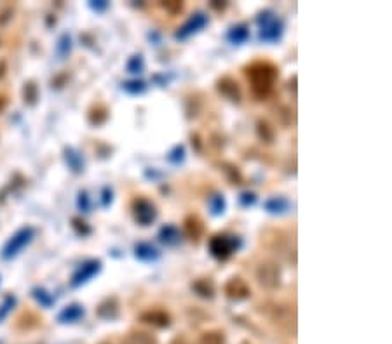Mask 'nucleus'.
Masks as SVG:
<instances>
[{"mask_svg": "<svg viewBox=\"0 0 392 344\" xmlns=\"http://www.w3.org/2000/svg\"><path fill=\"white\" fill-rule=\"evenodd\" d=\"M25 89H32V91H35V85L34 83H28ZM25 98H30V101L34 103L35 101V92H25Z\"/></svg>", "mask_w": 392, "mask_h": 344, "instance_id": "31", "label": "nucleus"}, {"mask_svg": "<svg viewBox=\"0 0 392 344\" xmlns=\"http://www.w3.org/2000/svg\"><path fill=\"white\" fill-rule=\"evenodd\" d=\"M243 344H249V343H243Z\"/></svg>", "mask_w": 392, "mask_h": 344, "instance_id": "36", "label": "nucleus"}, {"mask_svg": "<svg viewBox=\"0 0 392 344\" xmlns=\"http://www.w3.org/2000/svg\"><path fill=\"white\" fill-rule=\"evenodd\" d=\"M122 344H157V337L149 330L134 329L126 334V337L122 339Z\"/></svg>", "mask_w": 392, "mask_h": 344, "instance_id": "12", "label": "nucleus"}, {"mask_svg": "<svg viewBox=\"0 0 392 344\" xmlns=\"http://www.w3.org/2000/svg\"><path fill=\"white\" fill-rule=\"evenodd\" d=\"M160 9L168 12L169 16H178L183 12V2H176V0H169V2H160Z\"/></svg>", "mask_w": 392, "mask_h": 344, "instance_id": "26", "label": "nucleus"}, {"mask_svg": "<svg viewBox=\"0 0 392 344\" xmlns=\"http://www.w3.org/2000/svg\"><path fill=\"white\" fill-rule=\"evenodd\" d=\"M255 278L265 291H278L282 284V269L274 259H263L256 266Z\"/></svg>", "mask_w": 392, "mask_h": 344, "instance_id": "2", "label": "nucleus"}, {"mask_svg": "<svg viewBox=\"0 0 392 344\" xmlns=\"http://www.w3.org/2000/svg\"><path fill=\"white\" fill-rule=\"evenodd\" d=\"M267 212H271V214H284L288 209H290V202L286 200L284 197H272L263 204Z\"/></svg>", "mask_w": 392, "mask_h": 344, "instance_id": "18", "label": "nucleus"}, {"mask_svg": "<svg viewBox=\"0 0 392 344\" xmlns=\"http://www.w3.org/2000/svg\"><path fill=\"white\" fill-rule=\"evenodd\" d=\"M131 212H133L134 221L140 226H150L157 220V216H159L156 204L145 197H136L131 202Z\"/></svg>", "mask_w": 392, "mask_h": 344, "instance_id": "4", "label": "nucleus"}, {"mask_svg": "<svg viewBox=\"0 0 392 344\" xmlns=\"http://www.w3.org/2000/svg\"><path fill=\"white\" fill-rule=\"evenodd\" d=\"M220 167H221V170H223V174L227 176V179H229L232 185H243V181H244L243 172H241V169L236 166V163L221 162Z\"/></svg>", "mask_w": 392, "mask_h": 344, "instance_id": "19", "label": "nucleus"}, {"mask_svg": "<svg viewBox=\"0 0 392 344\" xmlns=\"http://www.w3.org/2000/svg\"><path fill=\"white\" fill-rule=\"evenodd\" d=\"M134 256H136V259H140V261L150 263V261H156V259H159L160 252L152 246V243L140 242V243H136V246H134Z\"/></svg>", "mask_w": 392, "mask_h": 344, "instance_id": "14", "label": "nucleus"}, {"mask_svg": "<svg viewBox=\"0 0 392 344\" xmlns=\"http://www.w3.org/2000/svg\"><path fill=\"white\" fill-rule=\"evenodd\" d=\"M241 247V239L236 235H227V233H218L213 235L208 242V249L210 254L218 259V261H227L237 252Z\"/></svg>", "mask_w": 392, "mask_h": 344, "instance_id": "3", "label": "nucleus"}, {"mask_svg": "<svg viewBox=\"0 0 392 344\" xmlns=\"http://www.w3.org/2000/svg\"><path fill=\"white\" fill-rule=\"evenodd\" d=\"M192 291L194 294H197L199 297L202 299H215V294H217V289H215V284L211 282V278H197V280L192 282Z\"/></svg>", "mask_w": 392, "mask_h": 344, "instance_id": "13", "label": "nucleus"}, {"mask_svg": "<svg viewBox=\"0 0 392 344\" xmlns=\"http://www.w3.org/2000/svg\"><path fill=\"white\" fill-rule=\"evenodd\" d=\"M199 343L201 344H225V332L218 329L208 330V332L202 334Z\"/></svg>", "mask_w": 392, "mask_h": 344, "instance_id": "23", "label": "nucleus"}, {"mask_svg": "<svg viewBox=\"0 0 392 344\" xmlns=\"http://www.w3.org/2000/svg\"><path fill=\"white\" fill-rule=\"evenodd\" d=\"M99 268H101V263L99 261H89L86 263L82 268L79 269V273H77L75 276H73V285H80L84 284V282H88L91 276H95L96 273L99 272Z\"/></svg>", "mask_w": 392, "mask_h": 344, "instance_id": "15", "label": "nucleus"}, {"mask_svg": "<svg viewBox=\"0 0 392 344\" xmlns=\"http://www.w3.org/2000/svg\"><path fill=\"white\" fill-rule=\"evenodd\" d=\"M211 8L217 9V11H223L225 8H227V2H221V4H217V2H211Z\"/></svg>", "mask_w": 392, "mask_h": 344, "instance_id": "33", "label": "nucleus"}, {"mask_svg": "<svg viewBox=\"0 0 392 344\" xmlns=\"http://www.w3.org/2000/svg\"><path fill=\"white\" fill-rule=\"evenodd\" d=\"M143 66H145V63H143V56H141V54H136V56L131 57L126 64V68L130 73H140L141 70H143Z\"/></svg>", "mask_w": 392, "mask_h": 344, "instance_id": "27", "label": "nucleus"}, {"mask_svg": "<svg viewBox=\"0 0 392 344\" xmlns=\"http://www.w3.org/2000/svg\"><path fill=\"white\" fill-rule=\"evenodd\" d=\"M108 202H112V189H105V205H108Z\"/></svg>", "mask_w": 392, "mask_h": 344, "instance_id": "34", "label": "nucleus"}, {"mask_svg": "<svg viewBox=\"0 0 392 344\" xmlns=\"http://www.w3.org/2000/svg\"><path fill=\"white\" fill-rule=\"evenodd\" d=\"M227 38H229V42H232L234 46H241L249 38V30H247L246 25H236L229 30Z\"/></svg>", "mask_w": 392, "mask_h": 344, "instance_id": "20", "label": "nucleus"}, {"mask_svg": "<svg viewBox=\"0 0 392 344\" xmlns=\"http://www.w3.org/2000/svg\"><path fill=\"white\" fill-rule=\"evenodd\" d=\"M256 134H258L260 141L265 144H272L275 140V129L272 127V124L265 118H260L256 122Z\"/></svg>", "mask_w": 392, "mask_h": 344, "instance_id": "16", "label": "nucleus"}, {"mask_svg": "<svg viewBox=\"0 0 392 344\" xmlns=\"http://www.w3.org/2000/svg\"><path fill=\"white\" fill-rule=\"evenodd\" d=\"M256 200H258V197H256V193L253 191H243L241 193L239 197V202L243 207H249V205H255Z\"/></svg>", "mask_w": 392, "mask_h": 344, "instance_id": "30", "label": "nucleus"}, {"mask_svg": "<svg viewBox=\"0 0 392 344\" xmlns=\"http://www.w3.org/2000/svg\"><path fill=\"white\" fill-rule=\"evenodd\" d=\"M82 315H84V311L80 310V306H70V308H66L63 313H61V318H63V320L72 321V320H77L79 317H82Z\"/></svg>", "mask_w": 392, "mask_h": 344, "instance_id": "28", "label": "nucleus"}, {"mask_svg": "<svg viewBox=\"0 0 392 344\" xmlns=\"http://www.w3.org/2000/svg\"><path fill=\"white\" fill-rule=\"evenodd\" d=\"M183 159H185V148L180 144V146H175L173 148V152L168 155V160L171 163H180L183 162Z\"/></svg>", "mask_w": 392, "mask_h": 344, "instance_id": "29", "label": "nucleus"}, {"mask_svg": "<svg viewBox=\"0 0 392 344\" xmlns=\"http://www.w3.org/2000/svg\"><path fill=\"white\" fill-rule=\"evenodd\" d=\"M159 239L162 243L173 247V246H178L180 240H182V235H180V230L175 226V224H166V226L160 228Z\"/></svg>", "mask_w": 392, "mask_h": 344, "instance_id": "17", "label": "nucleus"}, {"mask_svg": "<svg viewBox=\"0 0 392 344\" xmlns=\"http://www.w3.org/2000/svg\"><path fill=\"white\" fill-rule=\"evenodd\" d=\"M98 313L99 317L103 318H115L119 315V301L117 297H108L105 299L98 308Z\"/></svg>", "mask_w": 392, "mask_h": 344, "instance_id": "21", "label": "nucleus"}, {"mask_svg": "<svg viewBox=\"0 0 392 344\" xmlns=\"http://www.w3.org/2000/svg\"><path fill=\"white\" fill-rule=\"evenodd\" d=\"M32 237H34V230L32 228H27V230H21L18 231V233L12 237V240L9 242V246L5 247V256H14V254H18L19 250L23 249L25 246H27L28 242L32 240Z\"/></svg>", "mask_w": 392, "mask_h": 344, "instance_id": "11", "label": "nucleus"}, {"mask_svg": "<svg viewBox=\"0 0 392 344\" xmlns=\"http://www.w3.org/2000/svg\"><path fill=\"white\" fill-rule=\"evenodd\" d=\"M140 320L143 323H149V326L157 327V329H168L171 326V317L166 310H147L140 315Z\"/></svg>", "mask_w": 392, "mask_h": 344, "instance_id": "10", "label": "nucleus"}, {"mask_svg": "<svg viewBox=\"0 0 392 344\" xmlns=\"http://www.w3.org/2000/svg\"><path fill=\"white\" fill-rule=\"evenodd\" d=\"M107 5L108 4H95V8L96 9H105V8H107Z\"/></svg>", "mask_w": 392, "mask_h": 344, "instance_id": "35", "label": "nucleus"}, {"mask_svg": "<svg viewBox=\"0 0 392 344\" xmlns=\"http://www.w3.org/2000/svg\"><path fill=\"white\" fill-rule=\"evenodd\" d=\"M208 23H210V19H208V16H206L204 12H201V11L195 12V14H192L191 18H188L187 21H185V23L178 28L175 37L178 38V40H185V38L192 37L194 34L201 31Z\"/></svg>", "mask_w": 392, "mask_h": 344, "instance_id": "7", "label": "nucleus"}, {"mask_svg": "<svg viewBox=\"0 0 392 344\" xmlns=\"http://www.w3.org/2000/svg\"><path fill=\"white\" fill-rule=\"evenodd\" d=\"M217 91L234 105H241V101H243V91H241L239 82L230 75H223L217 80Z\"/></svg>", "mask_w": 392, "mask_h": 344, "instance_id": "6", "label": "nucleus"}, {"mask_svg": "<svg viewBox=\"0 0 392 344\" xmlns=\"http://www.w3.org/2000/svg\"><path fill=\"white\" fill-rule=\"evenodd\" d=\"M107 118H108L107 106L96 105V106H93V110L89 111V120H91V124H95V125L105 124Z\"/></svg>", "mask_w": 392, "mask_h": 344, "instance_id": "22", "label": "nucleus"}, {"mask_svg": "<svg viewBox=\"0 0 392 344\" xmlns=\"http://www.w3.org/2000/svg\"><path fill=\"white\" fill-rule=\"evenodd\" d=\"M204 231V221H202L197 214H191V216H187L185 221H183V233H185V237H187L192 243H195V246L202 240Z\"/></svg>", "mask_w": 392, "mask_h": 344, "instance_id": "9", "label": "nucleus"}, {"mask_svg": "<svg viewBox=\"0 0 392 344\" xmlns=\"http://www.w3.org/2000/svg\"><path fill=\"white\" fill-rule=\"evenodd\" d=\"M225 207H227V202H225L223 195L220 193H215L213 197L210 198V212L213 216H221L225 212Z\"/></svg>", "mask_w": 392, "mask_h": 344, "instance_id": "24", "label": "nucleus"}, {"mask_svg": "<svg viewBox=\"0 0 392 344\" xmlns=\"http://www.w3.org/2000/svg\"><path fill=\"white\" fill-rule=\"evenodd\" d=\"M244 75H246L252 94L256 101H263L274 91V85L279 79V68L272 61L256 59L253 63L244 66Z\"/></svg>", "mask_w": 392, "mask_h": 344, "instance_id": "1", "label": "nucleus"}, {"mask_svg": "<svg viewBox=\"0 0 392 344\" xmlns=\"http://www.w3.org/2000/svg\"><path fill=\"white\" fill-rule=\"evenodd\" d=\"M122 89L130 94H141L147 91V83L143 80H130V82L122 83Z\"/></svg>", "mask_w": 392, "mask_h": 344, "instance_id": "25", "label": "nucleus"}, {"mask_svg": "<svg viewBox=\"0 0 392 344\" xmlns=\"http://www.w3.org/2000/svg\"><path fill=\"white\" fill-rule=\"evenodd\" d=\"M260 25V38L263 42H275L281 38L282 31H284V25L279 18L272 14V11H265L258 16Z\"/></svg>", "mask_w": 392, "mask_h": 344, "instance_id": "5", "label": "nucleus"}, {"mask_svg": "<svg viewBox=\"0 0 392 344\" xmlns=\"http://www.w3.org/2000/svg\"><path fill=\"white\" fill-rule=\"evenodd\" d=\"M225 295L232 301H244L252 295V287L247 285L243 276H230L223 287Z\"/></svg>", "mask_w": 392, "mask_h": 344, "instance_id": "8", "label": "nucleus"}, {"mask_svg": "<svg viewBox=\"0 0 392 344\" xmlns=\"http://www.w3.org/2000/svg\"><path fill=\"white\" fill-rule=\"evenodd\" d=\"M171 344H191V341H188L187 337H183V336H176L175 339L171 341Z\"/></svg>", "mask_w": 392, "mask_h": 344, "instance_id": "32", "label": "nucleus"}]
</instances>
